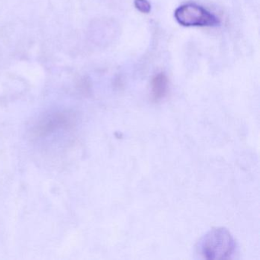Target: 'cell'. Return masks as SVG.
Returning <instances> with one entry per match:
<instances>
[{"instance_id":"cell-3","label":"cell","mask_w":260,"mask_h":260,"mask_svg":"<svg viewBox=\"0 0 260 260\" xmlns=\"http://www.w3.org/2000/svg\"><path fill=\"white\" fill-rule=\"evenodd\" d=\"M169 89V81L164 74H157L152 81V95L156 101L162 100L167 95Z\"/></svg>"},{"instance_id":"cell-4","label":"cell","mask_w":260,"mask_h":260,"mask_svg":"<svg viewBox=\"0 0 260 260\" xmlns=\"http://www.w3.org/2000/svg\"><path fill=\"white\" fill-rule=\"evenodd\" d=\"M135 6L143 13H149L151 10V6L147 0H135Z\"/></svg>"},{"instance_id":"cell-1","label":"cell","mask_w":260,"mask_h":260,"mask_svg":"<svg viewBox=\"0 0 260 260\" xmlns=\"http://www.w3.org/2000/svg\"><path fill=\"white\" fill-rule=\"evenodd\" d=\"M236 243L231 233L223 228H214L199 242V252L206 259H228L234 254Z\"/></svg>"},{"instance_id":"cell-2","label":"cell","mask_w":260,"mask_h":260,"mask_svg":"<svg viewBox=\"0 0 260 260\" xmlns=\"http://www.w3.org/2000/svg\"><path fill=\"white\" fill-rule=\"evenodd\" d=\"M175 18L181 25L186 27H211L219 25V19L203 7L185 4L175 12Z\"/></svg>"}]
</instances>
